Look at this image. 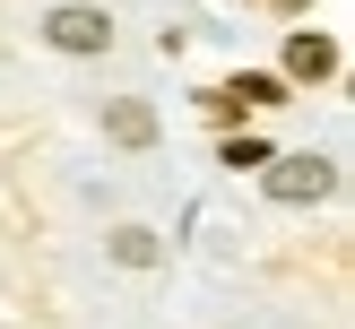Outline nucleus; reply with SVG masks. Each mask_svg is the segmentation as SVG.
<instances>
[{"label":"nucleus","instance_id":"obj_1","mask_svg":"<svg viewBox=\"0 0 355 329\" xmlns=\"http://www.w3.org/2000/svg\"><path fill=\"white\" fill-rule=\"evenodd\" d=\"M269 199H286V208H312V199H329L338 190V165L329 156H269Z\"/></svg>","mask_w":355,"mask_h":329},{"label":"nucleus","instance_id":"obj_2","mask_svg":"<svg viewBox=\"0 0 355 329\" xmlns=\"http://www.w3.org/2000/svg\"><path fill=\"white\" fill-rule=\"evenodd\" d=\"M44 35H52L61 52H104V44H113V17L69 0V9H52V17H44Z\"/></svg>","mask_w":355,"mask_h":329},{"label":"nucleus","instance_id":"obj_3","mask_svg":"<svg viewBox=\"0 0 355 329\" xmlns=\"http://www.w3.org/2000/svg\"><path fill=\"white\" fill-rule=\"evenodd\" d=\"M104 130H113L121 148H148V139H156V113L139 96H113V104H104Z\"/></svg>","mask_w":355,"mask_h":329},{"label":"nucleus","instance_id":"obj_4","mask_svg":"<svg viewBox=\"0 0 355 329\" xmlns=\"http://www.w3.org/2000/svg\"><path fill=\"white\" fill-rule=\"evenodd\" d=\"M329 69H338V44H329V35H295L286 44V78H329Z\"/></svg>","mask_w":355,"mask_h":329},{"label":"nucleus","instance_id":"obj_5","mask_svg":"<svg viewBox=\"0 0 355 329\" xmlns=\"http://www.w3.org/2000/svg\"><path fill=\"white\" fill-rule=\"evenodd\" d=\"M113 260H121V269H156V260H165V242H156L148 225H121V234H113Z\"/></svg>","mask_w":355,"mask_h":329}]
</instances>
